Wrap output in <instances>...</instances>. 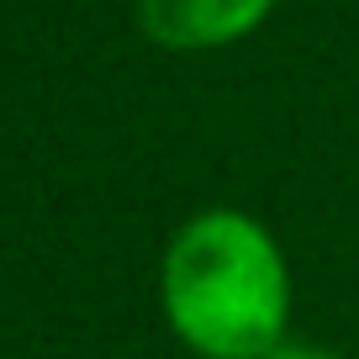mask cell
I'll list each match as a JSON object with an SVG mask.
<instances>
[{
  "label": "cell",
  "mask_w": 359,
  "mask_h": 359,
  "mask_svg": "<svg viewBox=\"0 0 359 359\" xmlns=\"http://www.w3.org/2000/svg\"><path fill=\"white\" fill-rule=\"evenodd\" d=\"M164 312L206 359H269L285 344V259L243 212H201L164 254Z\"/></svg>",
  "instance_id": "obj_1"
},
{
  "label": "cell",
  "mask_w": 359,
  "mask_h": 359,
  "mask_svg": "<svg viewBox=\"0 0 359 359\" xmlns=\"http://www.w3.org/2000/svg\"><path fill=\"white\" fill-rule=\"evenodd\" d=\"M269 0H137L143 32L164 48H212L243 37Z\"/></svg>",
  "instance_id": "obj_2"
},
{
  "label": "cell",
  "mask_w": 359,
  "mask_h": 359,
  "mask_svg": "<svg viewBox=\"0 0 359 359\" xmlns=\"http://www.w3.org/2000/svg\"><path fill=\"white\" fill-rule=\"evenodd\" d=\"M269 359H344V354H333V348H317V344H280Z\"/></svg>",
  "instance_id": "obj_3"
}]
</instances>
